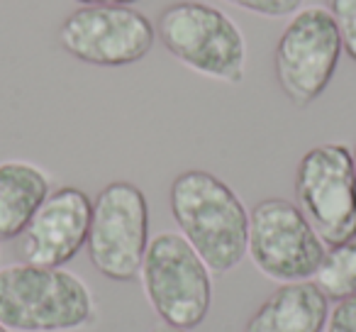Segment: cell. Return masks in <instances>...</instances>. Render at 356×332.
I'll use <instances>...</instances> for the list:
<instances>
[{
	"instance_id": "obj_1",
	"label": "cell",
	"mask_w": 356,
	"mask_h": 332,
	"mask_svg": "<svg viewBox=\"0 0 356 332\" xmlns=\"http://www.w3.org/2000/svg\"><path fill=\"white\" fill-rule=\"evenodd\" d=\"M178 230L218 276L229 274L247 257L249 210L237 193L203 169L178 174L168 191Z\"/></svg>"
},
{
	"instance_id": "obj_2",
	"label": "cell",
	"mask_w": 356,
	"mask_h": 332,
	"mask_svg": "<svg viewBox=\"0 0 356 332\" xmlns=\"http://www.w3.org/2000/svg\"><path fill=\"white\" fill-rule=\"evenodd\" d=\"M98 320L90 286L64 267L0 269V322L10 332H76Z\"/></svg>"
},
{
	"instance_id": "obj_3",
	"label": "cell",
	"mask_w": 356,
	"mask_h": 332,
	"mask_svg": "<svg viewBox=\"0 0 356 332\" xmlns=\"http://www.w3.org/2000/svg\"><path fill=\"white\" fill-rule=\"evenodd\" d=\"M154 27L163 49L193 74L229 86L247 76V40L222 8L176 0L159 13Z\"/></svg>"
},
{
	"instance_id": "obj_4",
	"label": "cell",
	"mask_w": 356,
	"mask_h": 332,
	"mask_svg": "<svg viewBox=\"0 0 356 332\" xmlns=\"http://www.w3.org/2000/svg\"><path fill=\"white\" fill-rule=\"evenodd\" d=\"M144 296L161 322L193 330L213 303V271L181 232H161L149 239L142 269Z\"/></svg>"
},
{
	"instance_id": "obj_5",
	"label": "cell",
	"mask_w": 356,
	"mask_h": 332,
	"mask_svg": "<svg viewBox=\"0 0 356 332\" xmlns=\"http://www.w3.org/2000/svg\"><path fill=\"white\" fill-rule=\"evenodd\" d=\"M341 40L325 6H302L273 52L276 84L296 108L312 105L337 74L341 59Z\"/></svg>"
},
{
	"instance_id": "obj_6",
	"label": "cell",
	"mask_w": 356,
	"mask_h": 332,
	"mask_svg": "<svg viewBox=\"0 0 356 332\" xmlns=\"http://www.w3.org/2000/svg\"><path fill=\"white\" fill-rule=\"evenodd\" d=\"M149 247V203L139 186L113 181L93 200L86 249L95 271L118 283L139 278Z\"/></svg>"
},
{
	"instance_id": "obj_7",
	"label": "cell",
	"mask_w": 356,
	"mask_h": 332,
	"mask_svg": "<svg viewBox=\"0 0 356 332\" xmlns=\"http://www.w3.org/2000/svg\"><path fill=\"white\" fill-rule=\"evenodd\" d=\"M325 252L327 244L300 205L286 198H264L249 210L247 254L271 281H312Z\"/></svg>"
},
{
	"instance_id": "obj_8",
	"label": "cell",
	"mask_w": 356,
	"mask_h": 332,
	"mask_svg": "<svg viewBox=\"0 0 356 332\" xmlns=\"http://www.w3.org/2000/svg\"><path fill=\"white\" fill-rule=\"evenodd\" d=\"M298 205L320 239L332 247L356 232V169L344 144H317L296 171Z\"/></svg>"
},
{
	"instance_id": "obj_9",
	"label": "cell",
	"mask_w": 356,
	"mask_h": 332,
	"mask_svg": "<svg viewBox=\"0 0 356 332\" xmlns=\"http://www.w3.org/2000/svg\"><path fill=\"white\" fill-rule=\"evenodd\" d=\"M156 27L134 6H81L59 25V45L76 61L118 69L142 61Z\"/></svg>"
},
{
	"instance_id": "obj_10",
	"label": "cell",
	"mask_w": 356,
	"mask_h": 332,
	"mask_svg": "<svg viewBox=\"0 0 356 332\" xmlns=\"http://www.w3.org/2000/svg\"><path fill=\"white\" fill-rule=\"evenodd\" d=\"M93 200L76 186L51 191L20 235V259L37 267H66L86 247Z\"/></svg>"
},
{
	"instance_id": "obj_11",
	"label": "cell",
	"mask_w": 356,
	"mask_h": 332,
	"mask_svg": "<svg viewBox=\"0 0 356 332\" xmlns=\"http://www.w3.org/2000/svg\"><path fill=\"white\" fill-rule=\"evenodd\" d=\"M330 298L315 281L281 283L244 325V332H322Z\"/></svg>"
},
{
	"instance_id": "obj_12",
	"label": "cell",
	"mask_w": 356,
	"mask_h": 332,
	"mask_svg": "<svg viewBox=\"0 0 356 332\" xmlns=\"http://www.w3.org/2000/svg\"><path fill=\"white\" fill-rule=\"evenodd\" d=\"M49 193L51 179L42 166L25 159L0 161V242L20 237Z\"/></svg>"
},
{
	"instance_id": "obj_13",
	"label": "cell",
	"mask_w": 356,
	"mask_h": 332,
	"mask_svg": "<svg viewBox=\"0 0 356 332\" xmlns=\"http://www.w3.org/2000/svg\"><path fill=\"white\" fill-rule=\"evenodd\" d=\"M315 283L330 301H341L356 293V232L327 247L315 274Z\"/></svg>"
},
{
	"instance_id": "obj_14",
	"label": "cell",
	"mask_w": 356,
	"mask_h": 332,
	"mask_svg": "<svg viewBox=\"0 0 356 332\" xmlns=\"http://www.w3.org/2000/svg\"><path fill=\"white\" fill-rule=\"evenodd\" d=\"M325 8L337 25L344 54L356 61V0H325Z\"/></svg>"
},
{
	"instance_id": "obj_15",
	"label": "cell",
	"mask_w": 356,
	"mask_h": 332,
	"mask_svg": "<svg viewBox=\"0 0 356 332\" xmlns=\"http://www.w3.org/2000/svg\"><path fill=\"white\" fill-rule=\"evenodd\" d=\"M232 8H239L244 13H252L259 17L278 20V17H293L302 8L305 0H220Z\"/></svg>"
},
{
	"instance_id": "obj_16",
	"label": "cell",
	"mask_w": 356,
	"mask_h": 332,
	"mask_svg": "<svg viewBox=\"0 0 356 332\" xmlns=\"http://www.w3.org/2000/svg\"><path fill=\"white\" fill-rule=\"evenodd\" d=\"M327 332H356V293L337 301L327 317Z\"/></svg>"
},
{
	"instance_id": "obj_17",
	"label": "cell",
	"mask_w": 356,
	"mask_h": 332,
	"mask_svg": "<svg viewBox=\"0 0 356 332\" xmlns=\"http://www.w3.org/2000/svg\"><path fill=\"white\" fill-rule=\"evenodd\" d=\"M81 6H134L139 0H76Z\"/></svg>"
},
{
	"instance_id": "obj_18",
	"label": "cell",
	"mask_w": 356,
	"mask_h": 332,
	"mask_svg": "<svg viewBox=\"0 0 356 332\" xmlns=\"http://www.w3.org/2000/svg\"><path fill=\"white\" fill-rule=\"evenodd\" d=\"M152 332H191V330H181V327H171V325H166V322H163V325L154 327Z\"/></svg>"
},
{
	"instance_id": "obj_19",
	"label": "cell",
	"mask_w": 356,
	"mask_h": 332,
	"mask_svg": "<svg viewBox=\"0 0 356 332\" xmlns=\"http://www.w3.org/2000/svg\"><path fill=\"white\" fill-rule=\"evenodd\" d=\"M0 332H10V330H8V327L3 325V322H0Z\"/></svg>"
},
{
	"instance_id": "obj_20",
	"label": "cell",
	"mask_w": 356,
	"mask_h": 332,
	"mask_svg": "<svg viewBox=\"0 0 356 332\" xmlns=\"http://www.w3.org/2000/svg\"><path fill=\"white\" fill-rule=\"evenodd\" d=\"M351 157H354V169H356V147H354V152H351Z\"/></svg>"
}]
</instances>
